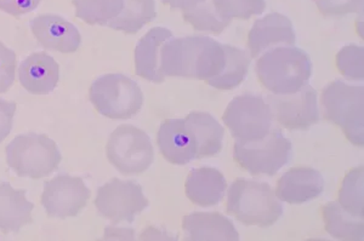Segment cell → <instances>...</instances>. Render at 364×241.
I'll use <instances>...</instances> for the list:
<instances>
[{"label": "cell", "instance_id": "obj_1", "mask_svg": "<svg viewBox=\"0 0 364 241\" xmlns=\"http://www.w3.org/2000/svg\"><path fill=\"white\" fill-rule=\"evenodd\" d=\"M228 44L209 37L170 38L161 50V71L164 77L205 80L210 85L224 72Z\"/></svg>", "mask_w": 364, "mask_h": 241}, {"label": "cell", "instance_id": "obj_2", "mask_svg": "<svg viewBox=\"0 0 364 241\" xmlns=\"http://www.w3.org/2000/svg\"><path fill=\"white\" fill-rule=\"evenodd\" d=\"M257 78L273 95H290L307 85L312 63L305 51L279 46L266 51L257 63Z\"/></svg>", "mask_w": 364, "mask_h": 241}, {"label": "cell", "instance_id": "obj_3", "mask_svg": "<svg viewBox=\"0 0 364 241\" xmlns=\"http://www.w3.org/2000/svg\"><path fill=\"white\" fill-rule=\"evenodd\" d=\"M228 212L245 225L266 228L277 223L283 205L269 183L237 179L228 189Z\"/></svg>", "mask_w": 364, "mask_h": 241}, {"label": "cell", "instance_id": "obj_4", "mask_svg": "<svg viewBox=\"0 0 364 241\" xmlns=\"http://www.w3.org/2000/svg\"><path fill=\"white\" fill-rule=\"evenodd\" d=\"M324 117L343 130L352 145L364 146V88L343 80L328 84L322 91Z\"/></svg>", "mask_w": 364, "mask_h": 241}, {"label": "cell", "instance_id": "obj_5", "mask_svg": "<svg viewBox=\"0 0 364 241\" xmlns=\"http://www.w3.org/2000/svg\"><path fill=\"white\" fill-rule=\"evenodd\" d=\"M6 162L20 177L39 179L51 175L63 160L54 140L42 133L18 135L6 146Z\"/></svg>", "mask_w": 364, "mask_h": 241}, {"label": "cell", "instance_id": "obj_6", "mask_svg": "<svg viewBox=\"0 0 364 241\" xmlns=\"http://www.w3.org/2000/svg\"><path fill=\"white\" fill-rule=\"evenodd\" d=\"M91 103L96 111L113 120L136 116L144 104V94L135 80L124 74H105L91 84Z\"/></svg>", "mask_w": 364, "mask_h": 241}, {"label": "cell", "instance_id": "obj_7", "mask_svg": "<svg viewBox=\"0 0 364 241\" xmlns=\"http://www.w3.org/2000/svg\"><path fill=\"white\" fill-rule=\"evenodd\" d=\"M108 162L123 175H139L154 164V150L151 138L134 125H120L108 138Z\"/></svg>", "mask_w": 364, "mask_h": 241}, {"label": "cell", "instance_id": "obj_8", "mask_svg": "<svg viewBox=\"0 0 364 241\" xmlns=\"http://www.w3.org/2000/svg\"><path fill=\"white\" fill-rule=\"evenodd\" d=\"M272 118L269 103L262 97L247 94L230 102L223 119L236 142L252 143L269 135Z\"/></svg>", "mask_w": 364, "mask_h": 241}, {"label": "cell", "instance_id": "obj_9", "mask_svg": "<svg viewBox=\"0 0 364 241\" xmlns=\"http://www.w3.org/2000/svg\"><path fill=\"white\" fill-rule=\"evenodd\" d=\"M293 145L279 131L272 130L261 141L235 143V159L252 176H273L289 162Z\"/></svg>", "mask_w": 364, "mask_h": 241}, {"label": "cell", "instance_id": "obj_10", "mask_svg": "<svg viewBox=\"0 0 364 241\" xmlns=\"http://www.w3.org/2000/svg\"><path fill=\"white\" fill-rule=\"evenodd\" d=\"M94 204L101 216L118 225L120 222L133 223L149 203L139 183L113 179L97 189Z\"/></svg>", "mask_w": 364, "mask_h": 241}, {"label": "cell", "instance_id": "obj_11", "mask_svg": "<svg viewBox=\"0 0 364 241\" xmlns=\"http://www.w3.org/2000/svg\"><path fill=\"white\" fill-rule=\"evenodd\" d=\"M273 117L288 130H307L319 121L318 94L311 85L290 95L267 97Z\"/></svg>", "mask_w": 364, "mask_h": 241}, {"label": "cell", "instance_id": "obj_12", "mask_svg": "<svg viewBox=\"0 0 364 241\" xmlns=\"http://www.w3.org/2000/svg\"><path fill=\"white\" fill-rule=\"evenodd\" d=\"M91 191L80 177L60 175L44 184L42 205L49 217L78 216L87 205Z\"/></svg>", "mask_w": 364, "mask_h": 241}, {"label": "cell", "instance_id": "obj_13", "mask_svg": "<svg viewBox=\"0 0 364 241\" xmlns=\"http://www.w3.org/2000/svg\"><path fill=\"white\" fill-rule=\"evenodd\" d=\"M39 45L46 50L61 54H73L82 44L78 28L66 18L53 13L34 17L29 23Z\"/></svg>", "mask_w": 364, "mask_h": 241}, {"label": "cell", "instance_id": "obj_14", "mask_svg": "<svg viewBox=\"0 0 364 241\" xmlns=\"http://www.w3.org/2000/svg\"><path fill=\"white\" fill-rule=\"evenodd\" d=\"M157 145L164 159L174 165H186L198 159L195 135L185 118L163 121L158 130Z\"/></svg>", "mask_w": 364, "mask_h": 241}, {"label": "cell", "instance_id": "obj_15", "mask_svg": "<svg viewBox=\"0 0 364 241\" xmlns=\"http://www.w3.org/2000/svg\"><path fill=\"white\" fill-rule=\"evenodd\" d=\"M296 40L294 26L288 17L272 13L259 18L248 35V47L252 57L276 45L293 46Z\"/></svg>", "mask_w": 364, "mask_h": 241}, {"label": "cell", "instance_id": "obj_16", "mask_svg": "<svg viewBox=\"0 0 364 241\" xmlns=\"http://www.w3.org/2000/svg\"><path fill=\"white\" fill-rule=\"evenodd\" d=\"M324 191V179L312 167H293L278 179L276 196L291 205H301L318 198Z\"/></svg>", "mask_w": 364, "mask_h": 241}, {"label": "cell", "instance_id": "obj_17", "mask_svg": "<svg viewBox=\"0 0 364 241\" xmlns=\"http://www.w3.org/2000/svg\"><path fill=\"white\" fill-rule=\"evenodd\" d=\"M18 80L32 95H49L58 86L60 66L46 52H34L18 67Z\"/></svg>", "mask_w": 364, "mask_h": 241}, {"label": "cell", "instance_id": "obj_18", "mask_svg": "<svg viewBox=\"0 0 364 241\" xmlns=\"http://www.w3.org/2000/svg\"><path fill=\"white\" fill-rule=\"evenodd\" d=\"M188 240L238 241L240 234L228 217L219 212H193L182 220Z\"/></svg>", "mask_w": 364, "mask_h": 241}, {"label": "cell", "instance_id": "obj_19", "mask_svg": "<svg viewBox=\"0 0 364 241\" xmlns=\"http://www.w3.org/2000/svg\"><path fill=\"white\" fill-rule=\"evenodd\" d=\"M173 38L171 30L154 27L141 38L135 47V73L141 78L161 84L164 75L161 71V50L163 44Z\"/></svg>", "mask_w": 364, "mask_h": 241}, {"label": "cell", "instance_id": "obj_20", "mask_svg": "<svg viewBox=\"0 0 364 241\" xmlns=\"http://www.w3.org/2000/svg\"><path fill=\"white\" fill-rule=\"evenodd\" d=\"M27 191H17L10 183H0V232L20 233L33 222L34 204L27 199Z\"/></svg>", "mask_w": 364, "mask_h": 241}, {"label": "cell", "instance_id": "obj_21", "mask_svg": "<svg viewBox=\"0 0 364 241\" xmlns=\"http://www.w3.org/2000/svg\"><path fill=\"white\" fill-rule=\"evenodd\" d=\"M186 196L193 204L202 208L216 206L223 200L228 182L224 175L213 167H200L187 176Z\"/></svg>", "mask_w": 364, "mask_h": 241}, {"label": "cell", "instance_id": "obj_22", "mask_svg": "<svg viewBox=\"0 0 364 241\" xmlns=\"http://www.w3.org/2000/svg\"><path fill=\"white\" fill-rule=\"evenodd\" d=\"M185 120L195 135L198 159L209 158L220 153L225 130L215 118L207 112H192L185 118Z\"/></svg>", "mask_w": 364, "mask_h": 241}, {"label": "cell", "instance_id": "obj_23", "mask_svg": "<svg viewBox=\"0 0 364 241\" xmlns=\"http://www.w3.org/2000/svg\"><path fill=\"white\" fill-rule=\"evenodd\" d=\"M323 220L328 234L338 240H364L363 220L351 216L339 203L331 201L322 208Z\"/></svg>", "mask_w": 364, "mask_h": 241}, {"label": "cell", "instance_id": "obj_24", "mask_svg": "<svg viewBox=\"0 0 364 241\" xmlns=\"http://www.w3.org/2000/svg\"><path fill=\"white\" fill-rule=\"evenodd\" d=\"M157 17L154 0H124L119 15L107 27L125 34H136Z\"/></svg>", "mask_w": 364, "mask_h": 241}, {"label": "cell", "instance_id": "obj_25", "mask_svg": "<svg viewBox=\"0 0 364 241\" xmlns=\"http://www.w3.org/2000/svg\"><path fill=\"white\" fill-rule=\"evenodd\" d=\"M75 17L87 25L107 26L124 6V0H73Z\"/></svg>", "mask_w": 364, "mask_h": 241}, {"label": "cell", "instance_id": "obj_26", "mask_svg": "<svg viewBox=\"0 0 364 241\" xmlns=\"http://www.w3.org/2000/svg\"><path fill=\"white\" fill-rule=\"evenodd\" d=\"M363 167L352 169L345 176L339 191V204L351 216L363 220Z\"/></svg>", "mask_w": 364, "mask_h": 241}, {"label": "cell", "instance_id": "obj_27", "mask_svg": "<svg viewBox=\"0 0 364 241\" xmlns=\"http://www.w3.org/2000/svg\"><path fill=\"white\" fill-rule=\"evenodd\" d=\"M250 60L245 51L236 46L228 45V62L224 72L218 79L210 84V86L218 90H232L243 83L248 74Z\"/></svg>", "mask_w": 364, "mask_h": 241}, {"label": "cell", "instance_id": "obj_28", "mask_svg": "<svg viewBox=\"0 0 364 241\" xmlns=\"http://www.w3.org/2000/svg\"><path fill=\"white\" fill-rule=\"evenodd\" d=\"M182 16L187 23H190L198 32L221 34L230 25V21L220 17L213 4L208 1H204L190 11H183Z\"/></svg>", "mask_w": 364, "mask_h": 241}, {"label": "cell", "instance_id": "obj_29", "mask_svg": "<svg viewBox=\"0 0 364 241\" xmlns=\"http://www.w3.org/2000/svg\"><path fill=\"white\" fill-rule=\"evenodd\" d=\"M211 4L220 17L230 22L232 18L249 20L266 9L265 0H211Z\"/></svg>", "mask_w": 364, "mask_h": 241}, {"label": "cell", "instance_id": "obj_30", "mask_svg": "<svg viewBox=\"0 0 364 241\" xmlns=\"http://www.w3.org/2000/svg\"><path fill=\"white\" fill-rule=\"evenodd\" d=\"M336 65L346 79L362 82L364 79L363 46H343L336 56Z\"/></svg>", "mask_w": 364, "mask_h": 241}, {"label": "cell", "instance_id": "obj_31", "mask_svg": "<svg viewBox=\"0 0 364 241\" xmlns=\"http://www.w3.org/2000/svg\"><path fill=\"white\" fill-rule=\"evenodd\" d=\"M324 16H345L363 11L364 0H314Z\"/></svg>", "mask_w": 364, "mask_h": 241}, {"label": "cell", "instance_id": "obj_32", "mask_svg": "<svg viewBox=\"0 0 364 241\" xmlns=\"http://www.w3.org/2000/svg\"><path fill=\"white\" fill-rule=\"evenodd\" d=\"M16 77V54L0 42V94L13 86Z\"/></svg>", "mask_w": 364, "mask_h": 241}, {"label": "cell", "instance_id": "obj_33", "mask_svg": "<svg viewBox=\"0 0 364 241\" xmlns=\"http://www.w3.org/2000/svg\"><path fill=\"white\" fill-rule=\"evenodd\" d=\"M41 1L42 0H0V11L11 16H22L34 11Z\"/></svg>", "mask_w": 364, "mask_h": 241}, {"label": "cell", "instance_id": "obj_34", "mask_svg": "<svg viewBox=\"0 0 364 241\" xmlns=\"http://www.w3.org/2000/svg\"><path fill=\"white\" fill-rule=\"evenodd\" d=\"M16 103L13 101L0 99V143L8 138L13 130L14 117L16 113Z\"/></svg>", "mask_w": 364, "mask_h": 241}, {"label": "cell", "instance_id": "obj_35", "mask_svg": "<svg viewBox=\"0 0 364 241\" xmlns=\"http://www.w3.org/2000/svg\"><path fill=\"white\" fill-rule=\"evenodd\" d=\"M163 4L169 5L171 9H180L182 11H190L207 0H161Z\"/></svg>", "mask_w": 364, "mask_h": 241}]
</instances>
